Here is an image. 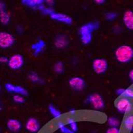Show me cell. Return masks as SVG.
Instances as JSON below:
<instances>
[{
  "instance_id": "cell-1",
  "label": "cell",
  "mask_w": 133,
  "mask_h": 133,
  "mask_svg": "<svg viewBox=\"0 0 133 133\" xmlns=\"http://www.w3.org/2000/svg\"><path fill=\"white\" fill-rule=\"evenodd\" d=\"M100 27V23L98 21H91L81 26L79 29L81 41L85 45L91 43L92 41V33L98 29Z\"/></svg>"
},
{
  "instance_id": "cell-2",
  "label": "cell",
  "mask_w": 133,
  "mask_h": 133,
  "mask_svg": "<svg viewBox=\"0 0 133 133\" xmlns=\"http://www.w3.org/2000/svg\"><path fill=\"white\" fill-rule=\"evenodd\" d=\"M115 56L120 63H129L133 59V48L129 45H120L115 50Z\"/></svg>"
},
{
  "instance_id": "cell-3",
  "label": "cell",
  "mask_w": 133,
  "mask_h": 133,
  "mask_svg": "<svg viewBox=\"0 0 133 133\" xmlns=\"http://www.w3.org/2000/svg\"><path fill=\"white\" fill-rule=\"evenodd\" d=\"M85 103L91 104V106L95 110H103L105 107L103 97L98 93H92L87 97Z\"/></svg>"
},
{
  "instance_id": "cell-4",
  "label": "cell",
  "mask_w": 133,
  "mask_h": 133,
  "mask_svg": "<svg viewBox=\"0 0 133 133\" xmlns=\"http://www.w3.org/2000/svg\"><path fill=\"white\" fill-rule=\"evenodd\" d=\"M115 107L118 112L122 114H130L133 109V104L130 99L123 97L117 100Z\"/></svg>"
},
{
  "instance_id": "cell-5",
  "label": "cell",
  "mask_w": 133,
  "mask_h": 133,
  "mask_svg": "<svg viewBox=\"0 0 133 133\" xmlns=\"http://www.w3.org/2000/svg\"><path fill=\"white\" fill-rule=\"evenodd\" d=\"M92 67L95 73L98 75H103L107 71L109 68V63L104 58H97L92 61Z\"/></svg>"
},
{
  "instance_id": "cell-6",
  "label": "cell",
  "mask_w": 133,
  "mask_h": 133,
  "mask_svg": "<svg viewBox=\"0 0 133 133\" xmlns=\"http://www.w3.org/2000/svg\"><path fill=\"white\" fill-rule=\"evenodd\" d=\"M15 42V37L11 33L5 31L0 32V48H10L14 45Z\"/></svg>"
},
{
  "instance_id": "cell-7",
  "label": "cell",
  "mask_w": 133,
  "mask_h": 133,
  "mask_svg": "<svg viewBox=\"0 0 133 133\" xmlns=\"http://www.w3.org/2000/svg\"><path fill=\"white\" fill-rule=\"evenodd\" d=\"M24 65V58L20 54H15L8 61V65L11 69L19 70Z\"/></svg>"
},
{
  "instance_id": "cell-8",
  "label": "cell",
  "mask_w": 133,
  "mask_h": 133,
  "mask_svg": "<svg viewBox=\"0 0 133 133\" xmlns=\"http://www.w3.org/2000/svg\"><path fill=\"white\" fill-rule=\"evenodd\" d=\"M70 87L75 91H82L85 89L86 83L81 77H73L69 80Z\"/></svg>"
},
{
  "instance_id": "cell-9",
  "label": "cell",
  "mask_w": 133,
  "mask_h": 133,
  "mask_svg": "<svg viewBox=\"0 0 133 133\" xmlns=\"http://www.w3.org/2000/svg\"><path fill=\"white\" fill-rule=\"evenodd\" d=\"M5 89L8 92H11V93H15L21 95L24 97L28 95V91L23 88V87L19 86V85H15L12 84V83H8L5 84Z\"/></svg>"
},
{
  "instance_id": "cell-10",
  "label": "cell",
  "mask_w": 133,
  "mask_h": 133,
  "mask_svg": "<svg viewBox=\"0 0 133 133\" xmlns=\"http://www.w3.org/2000/svg\"><path fill=\"white\" fill-rule=\"evenodd\" d=\"M69 38L65 34H59L55 37L54 45L59 49H63L68 47Z\"/></svg>"
},
{
  "instance_id": "cell-11",
  "label": "cell",
  "mask_w": 133,
  "mask_h": 133,
  "mask_svg": "<svg viewBox=\"0 0 133 133\" xmlns=\"http://www.w3.org/2000/svg\"><path fill=\"white\" fill-rule=\"evenodd\" d=\"M51 19L55 21H59L61 23H63L66 25H71L73 23V19L69 15H66V14H62V13H57L54 12L49 15Z\"/></svg>"
},
{
  "instance_id": "cell-12",
  "label": "cell",
  "mask_w": 133,
  "mask_h": 133,
  "mask_svg": "<svg viewBox=\"0 0 133 133\" xmlns=\"http://www.w3.org/2000/svg\"><path fill=\"white\" fill-rule=\"evenodd\" d=\"M25 128L30 133H37L41 129V124L37 118L31 117L26 122Z\"/></svg>"
},
{
  "instance_id": "cell-13",
  "label": "cell",
  "mask_w": 133,
  "mask_h": 133,
  "mask_svg": "<svg viewBox=\"0 0 133 133\" xmlns=\"http://www.w3.org/2000/svg\"><path fill=\"white\" fill-rule=\"evenodd\" d=\"M123 21L127 29L133 31V11L127 10L123 16Z\"/></svg>"
},
{
  "instance_id": "cell-14",
  "label": "cell",
  "mask_w": 133,
  "mask_h": 133,
  "mask_svg": "<svg viewBox=\"0 0 133 133\" xmlns=\"http://www.w3.org/2000/svg\"><path fill=\"white\" fill-rule=\"evenodd\" d=\"M7 128L11 132L16 133L20 132L22 129V124L19 120L10 118L7 122Z\"/></svg>"
},
{
  "instance_id": "cell-15",
  "label": "cell",
  "mask_w": 133,
  "mask_h": 133,
  "mask_svg": "<svg viewBox=\"0 0 133 133\" xmlns=\"http://www.w3.org/2000/svg\"><path fill=\"white\" fill-rule=\"evenodd\" d=\"M46 46V43L43 40H39L37 42L31 45V49L34 51V55H37L39 53L42 52Z\"/></svg>"
},
{
  "instance_id": "cell-16",
  "label": "cell",
  "mask_w": 133,
  "mask_h": 133,
  "mask_svg": "<svg viewBox=\"0 0 133 133\" xmlns=\"http://www.w3.org/2000/svg\"><path fill=\"white\" fill-rule=\"evenodd\" d=\"M124 129L129 132H133V115H129L126 116L123 121Z\"/></svg>"
},
{
  "instance_id": "cell-17",
  "label": "cell",
  "mask_w": 133,
  "mask_h": 133,
  "mask_svg": "<svg viewBox=\"0 0 133 133\" xmlns=\"http://www.w3.org/2000/svg\"><path fill=\"white\" fill-rule=\"evenodd\" d=\"M28 78L33 83H36V84H43L44 83V81L35 71H30L28 74Z\"/></svg>"
},
{
  "instance_id": "cell-18",
  "label": "cell",
  "mask_w": 133,
  "mask_h": 133,
  "mask_svg": "<svg viewBox=\"0 0 133 133\" xmlns=\"http://www.w3.org/2000/svg\"><path fill=\"white\" fill-rule=\"evenodd\" d=\"M11 15L9 13L5 11L0 13V23L3 25H8L10 23Z\"/></svg>"
},
{
  "instance_id": "cell-19",
  "label": "cell",
  "mask_w": 133,
  "mask_h": 133,
  "mask_svg": "<svg viewBox=\"0 0 133 133\" xmlns=\"http://www.w3.org/2000/svg\"><path fill=\"white\" fill-rule=\"evenodd\" d=\"M48 110L50 114L52 115L53 118H59L62 116V113L60 110H58L54 105L52 104H50L48 106Z\"/></svg>"
},
{
  "instance_id": "cell-20",
  "label": "cell",
  "mask_w": 133,
  "mask_h": 133,
  "mask_svg": "<svg viewBox=\"0 0 133 133\" xmlns=\"http://www.w3.org/2000/svg\"><path fill=\"white\" fill-rule=\"evenodd\" d=\"M53 71L57 75L63 74L65 71V66H64L63 63L61 61H58L56 63H55L53 66Z\"/></svg>"
},
{
  "instance_id": "cell-21",
  "label": "cell",
  "mask_w": 133,
  "mask_h": 133,
  "mask_svg": "<svg viewBox=\"0 0 133 133\" xmlns=\"http://www.w3.org/2000/svg\"><path fill=\"white\" fill-rule=\"evenodd\" d=\"M37 9H39L43 14L47 15H50L55 11L54 9H53V8H49V7L47 6H45L43 4L40 5L39 6H38Z\"/></svg>"
},
{
  "instance_id": "cell-22",
  "label": "cell",
  "mask_w": 133,
  "mask_h": 133,
  "mask_svg": "<svg viewBox=\"0 0 133 133\" xmlns=\"http://www.w3.org/2000/svg\"><path fill=\"white\" fill-rule=\"evenodd\" d=\"M107 124H109L110 127H115V128H118L120 126L119 120L116 117L114 116H110L107 118Z\"/></svg>"
},
{
  "instance_id": "cell-23",
  "label": "cell",
  "mask_w": 133,
  "mask_h": 133,
  "mask_svg": "<svg viewBox=\"0 0 133 133\" xmlns=\"http://www.w3.org/2000/svg\"><path fill=\"white\" fill-rule=\"evenodd\" d=\"M67 123L69 126V129L74 132H77L78 131V124H77V121L73 118H69L67 119Z\"/></svg>"
},
{
  "instance_id": "cell-24",
  "label": "cell",
  "mask_w": 133,
  "mask_h": 133,
  "mask_svg": "<svg viewBox=\"0 0 133 133\" xmlns=\"http://www.w3.org/2000/svg\"><path fill=\"white\" fill-rule=\"evenodd\" d=\"M57 127L62 133H75L72 131L70 129L67 128L65 123H63L62 121H59L57 123Z\"/></svg>"
},
{
  "instance_id": "cell-25",
  "label": "cell",
  "mask_w": 133,
  "mask_h": 133,
  "mask_svg": "<svg viewBox=\"0 0 133 133\" xmlns=\"http://www.w3.org/2000/svg\"><path fill=\"white\" fill-rule=\"evenodd\" d=\"M118 17V14L114 11H110L107 12L104 15V18L108 21H112L116 19Z\"/></svg>"
},
{
  "instance_id": "cell-26",
  "label": "cell",
  "mask_w": 133,
  "mask_h": 133,
  "mask_svg": "<svg viewBox=\"0 0 133 133\" xmlns=\"http://www.w3.org/2000/svg\"><path fill=\"white\" fill-rule=\"evenodd\" d=\"M21 2L23 5L28 7V8H37V5L36 4L34 0H21Z\"/></svg>"
},
{
  "instance_id": "cell-27",
  "label": "cell",
  "mask_w": 133,
  "mask_h": 133,
  "mask_svg": "<svg viewBox=\"0 0 133 133\" xmlns=\"http://www.w3.org/2000/svg\"><path fill=\"white\" fill-rule=\"evenodd\" d=\"M123 97L128 98L129 99H133V88L129 87L124 89Z\"/></svg>"
},
{
  "instance_id": "cell-28",
  "label": "cell",
  "mask_w": 133,
  "mask_h": 133,
  "mask_svg": "<svg viewBox=\"0 0 133 133\" xmlns=\"http://www.w3.org/2000/svg\"><path fill=\"white\" fill-rule=\"evenodd\" d=\"M13 101L17 104H23L25 101V99L24 98V96L18 95V94H15V95L13 97Z\"/></svg>"
},
{
  "instance_id": "cell-29",
  "label": "cell",
  "mask_w": 133,
  "mask_h": 133,
  "mask_svg": "<svg viewBox=\"0 0 133 133\" xmlns=\"http://www.w3.org/2000/svg\"><path fill=\"white\" fill-rule=\"evenodd\" d=\"M44 3L46 4V6L53 8L55 5V0H44Z\"/></svg>"
},
{
  "instance_id": "cell-30",
  "label": "cell",
  "mask_w": 133,
  "mask_h": 133,
  "mask_svg": "<svg viewBox=\"0 0 133 133\" xmlns=\"http://www.w3.org/2000/svg\"><path fill=\"white\" fill-rule=\"evenodd\" d=\"M106 133H121V130L118 128L115 127H110L107 129Z\"/></svg>"
},
{
  "instance_id": "cell-31",
  "label": "cell",
  "mask_w": 133,
  "mask_h": 133,
  "mask_svg": "<svg viewBox=\"0 0 133 133\" xmlns=\"http://www.w3.org/2000/svg\"><path fill=\"white\" fill-rule=\"evenodd\" d=\"M6 11V5L3 1H0V13Z\"/></svg>"
},
{
  "instance_id": "cell-32",
  "label": "cell",
  "mask_w": 133,
  "mask_h": 133,
  "mask_svg": "<svg viewBox=\"0 0 133 133\" xmlns=\"http://www.w3.org/2000/svg\"><path fill=\"white\" fill-rule=\"evenodd\" d=\"M9 59L6 56H1L0 57V64H8Z\"/></svg>"
},
{
  "instance_id": "cell-33",
  "label": "cell",
  "mask_w": 133,
  "mask_h": 133,
  "mask_svg": "<svg viewBox=\"0 0 133 133\" xmlns=\"http://www.w3.org/2000/svg\"><path fill=\"white\" fill-rule=\"evenodd\" d=\"M113 29V32L116 34H118V33H121V31H122V28H121V26L119 25H116L115 26V27L112 28Z\"/></svg>"
},
{
  "instance_id": "cell-34",
  "label": "cell",
  "mask_w": 133,
  "mask_h": 133,
  "mask_svg": "<svg viewBox=\"0 0 133 133\" xmlns=\"http://www.w3.org/2000/svg\"><path fill=\"white\" fill-rule=\"evenodd\" d=\"M124 89H123V88H120V89H118L116 91V94L118 97H123V92H124Z\"/></svg>"
},
{
  "instance_id": "cell-35",
  "label": "cell",
  "mask_w": 133,
  "mask_h": 133,
  "mask_svg": "<svg viewBox=\"0 0 133 133\" xmlns=\"http://www.w3.org/2000/svg\"><path fill=\"white\" fill-rule=\"evenodd\" d=\"M93 1L96 4L98 5H103L106 2V0H93Z\"/></svg>"
},
{
  "instance_id": "cell-36",
  "label": "cell",
  "mask_w": 133,
  "mask_h": 133,
  "mask_svg": "<svg viewBox=\"0 0 133 133\" xmlns=\"http://www.w3.org/2000/svg\"><path fill=\"white\" fill-rule=\"evenodd\" d=\"M16 31L17 33H19V34H21V33L23 32V28L21 27H20V26H17L16 28Z\"/></svg>"
},
{
  "instance_id": "cell-37",
  "label": "cell",
  "mask_w": 133,
  "mask_h": 133,
  "mask_svg": "<svg viewBox=\"0 0 133 133\" xmlns=\"http://www.w3.org/2000/svg\"><path fill=\"white\" fill-rule=\"evenodd\" d=\"M129 79H130V80L133 83V69L129 71Z\"/></svg>"
},
{
  "instance_id": "cell-38",
  "label": "cell",
  "mask_w": 133,
  "mask_h": 133,
  "mask_svg": "<svg viewBox=\"0 0 133 133\" xmlns=\"http://www.w3.org/2000/svg\"><path fill=\"white\" fill-rule=\"evenodd\" d=\"M36 4L37 5V7L39 6L40 5H42L44 3V0H34Z\"/></svg>"
},
{
  "instance_id": "cell-39",
  "label": "cell",
  "mask_w": 133,
  "mask_h": 133,
  "mask_svg": "<svg viewBox=\"0 0 133 133\" xmlns=\"http://www.w3.org/2000/svg\"><path fill=\"white\" fill-rule=\"evenodd\" d=\"M77 112V110H75V109H71V110H69V113L71 114V115H75V113Z\"/></svg>"
},
{
  "instance_id": "cell-40",
  "label": "cell",
  "mask_w": 133,
  "mask_h": 133,
  "mask_svg": "<svg viewBox=\"0 0 133 133\" xmlns=\"http://www.w3.org/2000/svg\"><path fill=\"white\" fill-rule=\"evenodd\" d=\"M3 103H2V102L0 101V112H1L2 110H3Z\"/></svg>"
},
{
  "instance_id": "cell-41",
  "label": "cell",
  "mask_w": 133,
  "mask_h": 133,
  "mask_svg": "<svg viewBox=\"0 0 133 133\" xmlns=\"http://www.w3.org/2000/svg\"><path fill=\"white\" fill-rule=\"evenodd\" d=\"M0 133H2V129L0 128Z\"/></svg>"
},
{
  "instance_id": "cell-42",
  "label": "cell",
  "mask_w": 133,
  "mask_h": 133,
  "mask_svg": "<svg viewBox=\"0 0 133 133\" xmlns=\"http://www.w3.org/2000/svg\"><path fill=\"white\" fill-rule=\"evenodd\" d=\"M1 91H2V88H1V86H0V92H1Z\"/></svg>"
},
{
  "instance_id": "cell-43",
  "label": "cell",
  "mask_w": 133,
  "mask_h": 133,
  "mask_svg": "<svg viewBox=\"0 0 133 133\" xmlns=\"http://www.w3.org/2000/svg\"><path fill=\"white\" fill-rule=\"evenodd\" d=\"M0 1H3V0H0Z\"/></svg>"
}]
</instances>
